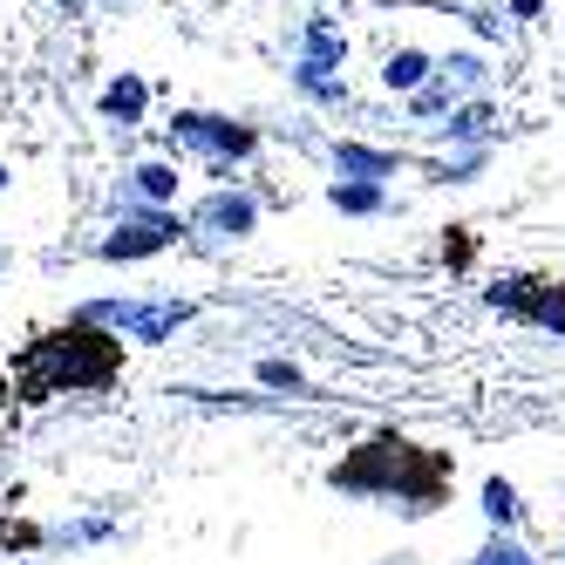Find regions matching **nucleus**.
Returning <instances> with one entry per match:
<instances>
[{
	"instance_id": "f257e3e1",
	"label": "nucleus",
	"mask_w": 565,
	"mask_h": 565,
	"mask_svg": "<svg viewBox=\"0 0 565 565\" xmlns=\"http://www.w3.org/2000/svg\"><path fill=\"white\" fill-rule=\"evenodd\" d=\"M259 143H266V137H259L253 124H232V116H218V109H178V116H171V150L205 157V171H212L218 184H232L238 164H253Z\"/></svg>"
},
{
	"instance_id": "f03ea898",
	"label": "nucleus",
	"mask_w": 565,
	"mask_h": 565,
	"mask_svg": "<svg viewBox=\"0 0 565 565\" xmlns=\"http://www.w3.org/2000/svg\"><path fill=\"white\" fill-rule=\"evenodd\" d=\"M191 300H89V307H75V320L83 328H103V334H116V341H143V348H164V341H178V328H191Z\"/></svg>"
},
{
	"instance_id": "7ed1b4c3",
	"label": "nucleus",
	"mask_w": 565,
	"mask_h": 565,
	"mask_svg": "<svg viewBox=\"0 0 565 565\" xmlns=\"http://www.w3.org/2000/svg\"><path fill=\"white\" fill-rule=\"evenodd\" d=\"M191 225L178 218V212H164V205H116V232L96 246V259L103 266H130V259H157L164 246H178Z\"/></svg>"
},
{
	"instance_id": "20e7f679",
	"label": "nucleus",
	"mask_w": 565,
	"mask_h": 565,
	"mask_svg": "<svg viewBox=\"0 0 565 565\" xmlns=\"http://www.w3.org/2000/svg\"><path fill=\"white\" fill-rule=\"evenodd\" d=\"M184 225L205 232V238H218V246H238V238L259 232V198H253L246 184H218V191H205V198L191 205Z\"/></svg>"
},
{
	"instance_id": "39448f33",
	"label": "nucleus",
	"mask_w": 565,
	"mask_h": 565,
	"mask_svg": "<svg viewBox=\"0 0 565 565\" xmlns=\"http://www.w3.org/2000/svg\"><path fill=\"white\" fill-rule=\"evenodd\" d=\"M491 307L518 313V320H539V328H558L565 334V287L552 279H498L491 287Z\"/></svg>"
},
{
	"instance_id": "423d86ee",
	"label": "nucleus",
	"mask_w": 565,
	"mask_h": 565,
	"mask_svg": "<svg viewBox=\"0 0 565 565\" xmlns=\"http://www.w3.org/2000/svg\"><path fill=\"white\" fill-rule=\"evenodd\" d=\"M178 164L171 157H143V164H130V178H124V191H116V205H164V212H178Z\"/></svg>"
},
{
	"instance_id": "0eeeda50",
	"label": "nucleus",
	"mask_w": 565,
	"mask_h": 565,
	"mask_svg": "<svg viewBox=\"0 0 565 565\" xmlns=\"http://www.w3.org/2000/svg\"><path fill=\"white\" fill-rule=\"evenodd\" d=\"M294 49H300V62H313V68H348V55H354V42H348V28L341 21H328V14H307L300 28H294Z\"/></svg>"
},
{
	"instance_id": "6e6552de",
	"label": "nucleus",
	"mask_w": 565,
	"mask_h": 565,
	"mask_svg": "<svg viewBox=\"0 0 565 565\" xmlns=\"http://www.w3.org/2000/svg\"><path fill=\"white\" fill-rule=\"evenodd\" d=\"M334 178H369V184H388L402 178V150H382V143H334Z\"/></svg>"
},
{
	"instance_id": "1a4fd4ad",
	"label": "nucleus",
	"mask_w": 565,
	"mask_h": 565,
	"mask_svg": "<svg viewBox=\"0 0 565 565\" xmlns=\"http://www.w3.org/2000/svg\"><path fill=\"white\" fill-rule=\"evenodd\" d=\"M96 109H103V124H116V130H137V124H143V109H150V83L124 68L116 83H103Z\"/></svg>"
},
{
	"instance_id": "9d476101",
	"label": "nucleus",
	"mask_w": 565,
	"mask_h": 565,
	"mask_svg": "<svg viewBox=\"0 0 565 565\" xmlns=\"http://www.w3.org/2000/svg\"><path fill=\"white\" fill-rule=\"evenodd\" d=\"M375 75H382V89H388V96L409 103V96L429 83V75H436V55H429V49H388Z\"/></svg>"
},
{
	"instance_id": "9b49d317",
	"label": "nucleus",
	"mask_w": 565,
	"mask_h": 565,
	"mask_svg": "<svg viewBox=\"0 0 565 565\" xmlns=\"http://www.w3.org/2000/svg\"><path fill=\"white\" fill-rule=\"evenodd\" d=\"M491 124H498V103L491 96H477V103H463L450 124H436V137L443 143H470V150H491Z\"/></svg>"
},
{
	"instance_id": "f8f14e48",
	"label": "nucleus",
	"mask_w": 565,
	"mask_h": 565,
	"mask_svg": "<svg viewBox=\"0 0 565 565\" xmlns=\"http://www.w3.org/2000/svg\"><path fill=\"white\" fill-rule=\"evenodd\" d=\"M436 75H443V83H450L463 103H477L483 89H491V62H483V55H470V49H450V55H436Z\"/></svg>"
},
{
	"instance_id": "ddd939ff",
	"label": "nucleus",
	"mask_w": 565,
	"mask_h": 565,
	"mask_svg": "<svg viewBox=\"0 0 565 565\" xmlns=\"http://www.w3.org/2000/svg\"><path fill=\"white\" fill-rule=\"evenodd\" d=\"M287 83H294L307 103H320V109H348V103H354V96H348V75L313 68V62H294V68H287Z\"/></svg>"
},
{
	"instance_id": "4468645a",
	"label": "nucleus",
	"mask_w": 565,
	"mask_h": 565,
	"mask_svg": "<svg viewBox=\"0 0 565 565\" xmlns=\"http://www.w3.org/2000/svg\"><path fill=\"white\" fill-rule=\"evenodd\" d=\"M328 205L348 212V218H382L388 212V184H369V178H334L328 184Z\"/></svg>"
},
{
	"instance_id": "2eb2a0df",
	"label": "nucleus",
	"mask_w": 565,
	"mask_h": 565,
	"mask_svg": "<svg viewBox=\"0 0 565 565\" xmlns=\"http://www.w3.org/2000/svg\"><path fill=\"white\" fill-rule=\"evenodd\" d=\"M457 109H463V96H457L450 83H443V75H429V83L409 96V116H416V124H429V130H436V124H450Z\"/></svg>"
},
{
	"instance_id": "dca6fc26",
	"label": "nucleus",
	"mask_w": 565,
	"mask_h": 565,
	"mask_svg": "<svg viewBox=\"0 0 565 565\" xmlns=\"http://www.w3.org/2000/svg\"><path fill=\"white\" fill-rule=\"evenodd\" d=\"M483 518H491V532H518V518H524V504H518V483H504V477H483Z\"/></svg>"
},
{
	"instance_id": "f3484780",
	"label": "nucleus",
	"mask_w": 565,
	"mask_h": 565,
	"mask_svg": "<svg viewBox=\"0 0 565 565\" xmlns=\"http://www.w3.org/2000/svg\"><path fill=\"white\" fill-rule=\"evenodd\" d=\"M470 565H539V552L524 545L518 532H491V539L470 552Z\"/></svg>"
},
{
	"instance_id": "a211bd4d",
	"label": "nucleus",
	"mask_w": 565,
	"mask_h": 565,
	"mask_svg": "<svg viewBox=\"0 0 565 565\" xmlns=\"http://www.w3.org/2000/svg\"><path fill=\"white\" fill-rule=\"evenodd\" d=\"M253 382H259V388H279V395H307V388H313L307 369H300V361H287V354H266L259 369H253Z\"/></svg>"
},
{
	"instance_id": "6ab92c4d",
	"label": "nucleus",
	"mask_w": 565,
	"mask_h": 565,
	"mask_svg": "<svg viewBox=\"0 0 565 565\" xmlns=\"http://www.w3.org/2000/svg\"><path fill=\"white\" fill-rule=\"evenodd\" d=\"M103 539H116V518L109 511L103 518H75V524H62V532H55L62 552H83V545H103Z\"/></svg>"
},
{
	"instance_id": "aec40b11",
	"label": "nucleus",
	"mask_w": 565,
	"mask_h": 565,
	"mask_svg": "<svg viewBox=\"0 0 565 565\" xmlns=\"http://www.w3.org/2000/svg\"><path fill=\"white\" fill-rule=\"evenodd\" d=\"M483 164H491V150H463V157H443V164H436V171H443V178H450V184H470V178H477Z\"/></svg>"
},
{
	"instance_id": "412c9836",
	"label": "nucleus",
	"mask_w": 565,
	"mask_h": 565,
	"mask_svg": "<svg viewBox=\"0 0 565 565\" xmlns=\"http://www.w3.org/2000/svg\"><path fill=\"white\" fill-rule=\"evenodd\" d=\"M511 14H518V21H539V14H545V0H511Z\"/></svg>"
},
{
	"instance_id": "4be33fe9",
	"label": "nucleus",
	"mask_w": 565,
	"mask_h": 565,
	"mask_svg": "<svg viewBox=\"0 0 565 565\" xmlns=\"http://www.w3.org/2000/svg\"><path fill=\"white\" fill-rule=\"evenodd\" d=\"M55 8H62V14H83V8H89V0H55Z\"/></svg>"
},
{
	"instance_id": "5701e85b",
	"label": "nucleus",
	"mask_w": 565,
	"mask_h": 565,
	"mask_svg": "<svg viewBox=\"0 0 565 565\" xmlns=\"http://www.w3.org/2000/svg\"><path fill=\"white\" fill-rule=\"evenodd\" d=\"M8 184H14V171H8V164H0V191H8Z\"/></svg>"
},
{
	"instance_id": "b1692460",
	"label": "nucleus",
	"mask_w": 565,
	"mask_h": 565,
	"mask_svg": "<svg viewBox=\"0 0 565 565\" xmlns=\"http://www.w3.org/2000/svg\"><path fill=\"white\" fill-rule=\"evenodd\" d=\"M0 565H34V558H0Z\"/></svg>"
},
{
	"instance_id": "393cba45",
	"label": "nucleus",
	"mask_w": 565,
	"mask_h": 565,
	"mask_svg": "<svg viewBox=\"0 0 565 565\" xmlns=\"http://www.w3.org/2000/svg\"><path fill=\"white\" fill-rule=\"evenodd\" d=\"M558 565H565V545H558Z\"/></svg>"
}]
</instances>
